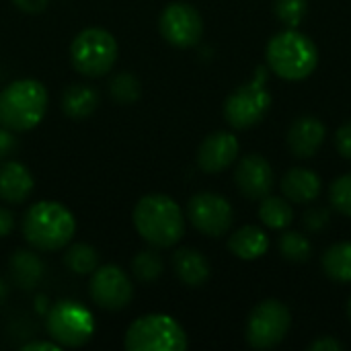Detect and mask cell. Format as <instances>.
<instances>
[{"instance_id": "cell-9", "label": "cell", "mask_w": 351, "mask_h": 351, "mask_svg": "<svg viewBox=\"0 0 351 351\" xmlns=\"http://www.w3.org/2000/svg\"><path fill=\"white\" fill-rule=\"evenodd\" d=\"M290 311L280 300H263L247 321V341L255 350H269L284 341L290 331Z\"/></svg>"}, {"instance_id": "cell-5", "label": "cell", "mask_w": 351, "mask_h": 351, "mask_svg": "<svg viewBox=\"0 0 351 351\" xmlns=\"http://www.w3.org/2000/svg\"><path fill=\"white\" fill-rule=\"evenodd\" d=\"M123 346L128 351H185L187 335L173 317L146 315L128 327Z\"/></svg>"}, {"instance_id": "cell-10", "label": "cell", "mask_w": 351, "mask_h": 351, "mask_svg": "<svg viewBox=\"0 0 351 351\" xmlns=\"http://www.w3.org/2000/svg\"><path fill=\"white\" fill-rule=\"evenodd\" d=\"M160 35L175 47L187 49L199 43L204 35V21L195 6L187 2H171L158 19Z\"/></svg>"}, {"instance_id": "cell-28", "label": "cell", "mask_w": 351, "mask_h": 351, "mask_svg": "<svg viewBox=\"0 0 351 351\" xmlns=\"http://www.w3.org/2000/svg\"><path fill=\"white\" fill-rule=\"evenodd\" d=\"M276 16L286 27H298L308 10V0H276L274 2Z\"/></svg>"}, {"instance_id": "cell-6", "label": "cell", "mask_w": 351, "mask_h": 351, "mask_svg": "<svg viewBox=\"0 0 351 351\" xmlns=\"http://www.w3.org/2000/svg\"><path fill=\"white\" fill-rule=\"evenodd\" d=\"M117 51L119 49L115 37L99 27H88L80 31L70 45L74 68L88 78H99L111 72L117 62Z\"/></svg>"}, {"instance_id": "cell-36", "label": "cell", "mask_w": 351, "mask_h": 351, "mask_svg": "<svg viewBox=\"0 0 351 351\" xmlns=\"http://www.w3.org/2000/svg\"><path fill=\"white\" fill-rule=\"evenodd\" d=\"M62 346H58L53 339H47V341H31V343H25L21 346V351H60Z\"/></svg>"}, {"instance_id": "cell-27", "label": "cell", "mask_w": 351, "mask_h": 351, "mask_svg": "<svg viewBox=\"0 0 351 351\" xmlns=\"http://www.w3.org/2000/svg\"><path fill=\"white\" fill-rule=\"evenodd\" d=\"M280 253L284 259L292 261V263H304L311 259L313 255V247H311V241L300 234V232H284L280 237Z\"/></svg>"}, {"instance_id": "cell-13", "label": "cell", "mask_w": 351, "mask_h": 351, "mask_svg": "<svg viewBox=\"0 0 351 351\" xmlns=\"http://www.w3.org/2000/svg\"><path fill=\"white\" fill-rule=\"evenodd\" d=\"M234 181L245 197L263 199L274 189V169L261 154H247L234 171Z\"/></svg>"}, {"instance_id": "cell-31", "label": "cell", "mask_w": 351, "mask_h": 351, "mask_svg": "<svg viewBox=\"0 0 351 351\" xmlns=\"http://www.w3.org/2000/svg\"><path fill=\"white\" fill-rule=\"evenodd\" d=\"M16 146H19V142L14 138V132L0 125V160H6L16 150Z\"/></svg>"}, {"instance_id": "cell-34", "label": "cell", "mask_w": 351, "mask_h": 351, "mask_svg": "<svg viewBox=\"0 0 351 351\" xmlns=\"http://www.w3.org/2000/svg\"><path fill=\"white\" fill-rule=\"evenodd\" d=\"M311 351H341L343 350V343H339L337 339L333 337H323V339H317L308 346Z\"/></svg>"}, {"instance_id": "cell-30", "label": "cell", "mask_w": 351, "mask_h": 351, "mask_svg": "<svg viewBox=\"0 0 351 351\" xmlns=\"http://www.w3.org/2000/svg\"><path fill=\"white\" fill-rule=\"evenodd\" d=\"M329 220H331V214H329V210L323 208V206H315V208L306 210L304 216H302V224H304V228L311 230V232L325 230V228L329 226Z\"/></svg>"}, {"instance_id": "cell-33", "label": "cell", "mask_w": 351, "mask_h": 351, "mask_svg": "<svg viewBox=\"0 0 351 351\" xmlns=\"http://www.w3.org/2000/svg\"><path fill=\"white\" fill-rule=\"evenodd\" d=\"M12 4L23 10V12H29V14H39L47 8L49 0H12Z\"/></svg>"}, {"instance_id": "cell-22", "label": "cell", "mask_w": 351, "mask_h": 351, "mask_svg": "<svg viewBox=\"0 0 351 351\" xmlns=\"http://www.w3.org/2000/svg\"><path fill=\"white\" fill-rule=\"evenodd\" d=\"M325 274L341 284H351V243H337L323 255Z\"/></svg>"}, {"instance_id": "cell-17", "label": "cell", "mask_w": 351, "mask_h": 351, "mask_svg": "<svg viewBox=\"0 0 351 351\" xmlns=\"http://www.w3.org/2000/svg\"><path fill=\"white\" fill-rule=\"evenodd\" d=\"M282 193L288 197V202L294 204H311L321 193V177L311 169H290L282 177Z\"/></svg>"}, {"instance_id": "cell-3", "label": "cell", "mask_w": 351, "mask_h": 351, "mask_svg": "<svg viewBox=\"0 0 351 351\" xmlns=\"http://www.w3.org/2000/svg\"><path fill=\"white\" fill-rule=\"evenodd\" d=\"M47 113V90L39 80L21 78L0 90V125L10 132L37 128Z\"/></svg>"}, {"instance_id": "cell-12", "label": "cell", "mask_w": 351, "mask_h": 351, "mask_svg": "<svg viewBox=\"0 0 351 351\" xmlns=\"http://www.w3.org/2000/svg\"><path fill=\"white\" fill-rule=\"evenodd\" d=\"M90 298L105 311H121L134 298V286L128 274L117 265H103L90 274Z\"/></svg>"}, {"instance_id": "cell-7", "label": "cell", "mask_w": 351, "mask_h": 351, "mask_svg": "<svg viewBox=\"0 0 351 351\" xmlns=\"http://www.w3.org/2000/svg\"><path fill=\"white\" fill-rule=\"evenodd\" d=\"M49 337L62 348H82L95 335V319L86 306L76 300L56 302L45 321Z\"/></svg>"}, {"instance_id": "cell-8", "label": "cell", "mask_w": 351, "mask_h": 351, "mask_svg": "<svg viewBox=\"0 0 351 351\" xmlns=\"http://www.w3.org/2000/svg\"><path fill=\"white\" fill-rule=\"evenodd\" d=\"M265 68L257 70V76L249 82L239 86L224 103V117L237 130H247L257 125L269 111L271 95L265 88Z\"/></svg>"}, {"instance_id": "cell-29", "label": "cell", "mask_w": 351, "mask_h": 351, "mask_svg": "<svg viewBox=\"0 0 351 351\" xmlns=\"http://www.w3.org/2000/svg\"><path fill=\"white\" fill-rule=\"evenodd\" d=\"M329 195H331L333 208H335L339 214L350 216L351 218V173L350 175L339 177L337 181H333Z\"/></svg>"}, {"instance_id": "cell-18", "label": "cell", "mask_w": 351, "mask_h": 351, "mask_svg": "<svg viewBox=\"0 0 351 351\" xmlns=\"http://www.w3.org/2000/svg\"><path fill=\"white\" fill-rule=\"evenodd\" d=\"M43 271H45V265L43 261L39 259L37 253L33 251H27V249H19L10 255L8 259V274H10V280L16 288L29 292V290H35L43 278Z\"/></svg>"}, {"instance_id": "cell-1", "label": "cell", "mask_w": 351, "mask_h": 351, "mask_svg": "<svg viewBox=\"0 0 351 351\" xmlns=\"http://www.w3.org/2000/svg\"><path fill=\"white\" fill-rule=\"evenodd\" d=\"M138 234L154 249L175 247L185 234V218L179 204L165 193L144 195L134 208Z\"/></svg>"}, {"instance_id": "cell-15", "label": "cell", "mask_w": 351, "mask_h": 351, "mask_svg": "<svg viewBox=\"0 0 351 351\" xmlns=\"http://www.w3.org/2000/svg\"><path fill=\"white\" fill-rule=\"evenodd\" d=\"M325 125L321 119L313 115L298 117L290 130H288V146L294 156L298 158H311L317 154V150L325 142Z\"/></svg>"}, {"instance_id": "cell-19", "label": "cell", "mask_w": 351, "mask_h": 351, "mask_svg": "<svg viewBox=\"0 0 351 351\" xmlns=\"http://www.w3.org/2000/svg\"><path fill=\"white\" fill-rule=\"evenodd\" d=\"M173 269L177 274V278L189 286V288H197L202 286L208 278H210V263L208 259L191 247L179 249L173 255Z\"/></svg>"}, {"instance_id": "cell-11", "label": "cell", "mask_w": 351, "mask_h": 351, "mask_svg": "<svg viewBox=\"0 0 351 351\" xmlns=\"http://www.w3.org/2000/svg\"><path fill=\"white\" fill-rule=\"evenodd\" d=\"M187 216L189 222L206 237L218 239L226 234L232 226V206L226 197L218 193H197L187 204Z\"/></svg>"}, {"instance_id": "cell-4", "label": "cell", "mask_w": 351, "mask_h": 351, "mask_svg": "<svg viewBox=\"0 0 351 351\" xmlns=\"http://www.w3.org/2000/svg\"><path fill=\"white\" fill-rule=\"evenodd\" d=\"M267 66L286 80H302L311 76L319 64V51L311 37L288 29L269 39L265 49Z\"/></svg>"}, {"instance_id": "cell-23", "label": "cell", "mask_w": 351, "mask_h": 351, "mask_svg": "<svg viewBox=\"0 0 351 351\" xmlns=\"http://www.w3.org/2000/svg\"><path fill=\"white\" fill-rule=\"evenodd\" d=\"M259 218L265 226L276 228V230H284L292 224L294 220V212L292 206L284 199V197H274L267 195L261 199L259 206Z\"/></svg>"}, {"instance_id": "cell-32", "label": "cell", "mask_w": 351, "mask_h": 351, "mask_svg": "<svg viewBox=\"0 0 351 351\" xmlns=\"http://www.w3.org/2000/svg\"><path fill=\"white\" fill-rule=\"evenodd\" d=\"M335 146H337V150H339L346 158H351V121L343 123V125L337 130Z\"/></svg>"}, {"instance_id": "cell-2", "label": "cell", "mask_w": 351, "mask_h": 351, "mask_svg": "<svg viewBox=\"0 0 351 351\" xmlns=\"http://www.w3.org/2000/svg\"><path fill=\"white\" fill-rule=\"evenodd\" d=\"M76 232L72 212L58 202H37L23 218V237L37 251H60Z\"/></svg>"}, {"instance_id": "cell-37", "label": "cell", "mask_w": 351, "mask_h": 351, "mask_svg": "<svg viewBox=\"0 0 351 351\" xmlns=\"http://www.w3.org/2000/svg\"><path fill=\"white\" fill-rule=\"evenodd\" d=\"M6 296H8V286H6V282L0 278V304L6 300Z\"/></svg>"}, {"instance_id": "cell-14", "label": "cell", "mask_w": 351, "mask_h": 351, "mask_svg": "<svg viewBox=\"0 0 351 351\" xmlns=\"http://www.w3.org/2000/svg\"><path fill=\"white\" fill-rule=\"evenodd\" d=\"M239 156V140L230 132L210 134L197 150V165L204 173H222Z\"/></svg>"}, {"instance_id": "cell-26", "label": "cell", "mask_w": 351, "mask_h": 351, "mask_svg": "<svg viewBox=\"0 0 351 351\" xmlns=\"http://www.w3.org/2000/svg\"><path fill=\"white\" fill-rule=\"evenodd\" d=\"M109 95L119 105H134L142 95V84L132 72H119L109 82Z\"/></svg>"}, {"instance_id": "cell-35", "label": "cell", "mask_w": 351, "mask_h": 351, "mask_svg": "<svg viewBox=\"0 0 351 351\" xmlns=\"http://www.w3.org/2000/svg\"><path fill=\"white\" fill-rule=\"evenodd\" d=\"M12 230H14V216L10 210L0 206V239L8 237Z\"/></svg>"}, {"instance_id": "cell-20", "label": "cell", "mask_w": 351, "mask_h": 351, "mask_svg": "<svg viewBox=\"0 0 351 351\" xmlns=\"http://www.w3.org/2000/svg\"><path fill=\"white\" fill-rule=\"evenodd\" d=\"M228 249L239 259L251 261V259H259L267 253L269 239L257 226H243L228 239Z\"/></svg>"}, {"instance_id": "cell-24", "label": "cell", "mask_w": 351, "mask_h": 351, "mask_svg": "<svg viewBox=\"0 0 351 351\" xmlns=\"http://www.w3.org/2000/svg\"><path fill=\"white\" fill-rule=\"evenodd\" d=\"M64 263L76 276H90L99 267V253L86 243H76L66 251Z\"/></svg>"}, {"instance_id": "cell-38", "label": "cell", "mask_w": 351, "mask_h": 351, "mask_svg": "<svg viewBox=\"0 0 351 351\" xmlns=\"http://www.w3.org/2000/svg\"><path fill=\"white\" fill-rule=\"evenodd\" d=\"M350 317H351V300H350Z\"/></svg>"}, {"instance_id": "cell-16", "label": "cell", "mask_w": 351, "mask_h": 351, "mask_svg": "<svg viewBox=\"0 0 351 351\" xmlns=\"http://www.w3.org/2000/svg\"><path fill=\"white\" fill-rule=\"evenodd\" d=\"M35 179L31 171L16 160L0 165V199L6 204H23L33 193Z\"/></svg>"}, {"instance_id": "cell-25", "label": "cell", "mask_w": 351, "mask_h": 351, "mask_svg": "<svg viewBox=\"0 0 351 351\" xmlns=\"http://www.w3.org/2000/svg\"><path fill=\"white\" fill-rule=\"evenodd\" d=\"M165 271V263H162V257L152 251V249H146V251H140L134 259H132V274L136 276L138 282L142 284H152L156 282Z\"/></svg>"}, {"instance_id": "cell-21", "label": "cell", "mask_w": 351, "mask_h": 351, "mask_svg": "<svg viewBox=\"0 0 351 351\" xmlns=\"http://www.w3.org/2000/svg\"><path fill=\"white\" fill-rule=\"evenodd\" d=\"M99 93L88 84H72L64 90L62 97V111L70 119H86L99 107Z\"/></svg>"}]
</instances>
